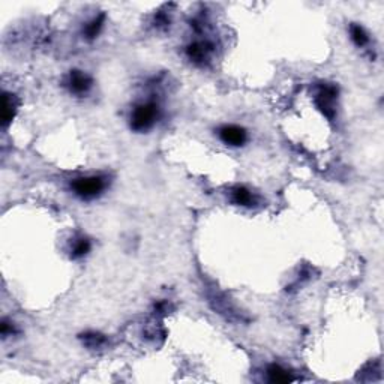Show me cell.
<instances>
[{"label":"cell","mask_w":384,"mask_h":384,"mask_svg":"<svg viewBox=\"0 0 384 384\" xmlns=\"http://www.w3.org/2000/svg\"><path fill=\"white\" fill-rule=\"evenodd\" d=\"M233 201L236 204H242V206H251L255 203V197L252 195V192L246 189L245 186H237L233 189Z\"/></svg>","instance_id":"obj_5"},{"label":"cell","mask_w":384,"mask_h":384,"mask_svg":"<svg viewBox=\"0 0 384 384\" xmlns=\"http://www.w3.org/2000/svg\"><path fill=\"white\" fill-rule=\"evenodd\" d=\"M269 375H270V380L276 381V383H287V381L293 380L285 369H282L281 366H276V365L269 368Z\"/></svg>","instance_id":"obj_6"},{"label":"cell","mask_w":384,"mask_h":384,"mask_svg":"<svg viewBox=\"0 0 384 384\" xmlns=\"http://www.w3.org/2000/svg\"><path fill=\"white\" fill-rule=\"evenodd\" d=\"M105 188V182L102 177L92 176V177H83V179H77L72 183V189L75 191L77 195H80L84 200H90L95 198L96 195H99Z\"/></svg>","instance_id":"obj_2"},{"label":"cell","mask_w":384,"mask_h":384,"mask_svg":"<svg viewBox=\"0 0 384 384\" xmlns=\"http://www.w3.org/2000/svg\"><path fill=\"white\" fill-rule=\"evenodd\" d=\"M101 20H95V21H92L89 26H87V35H89V38H93L98 35V32H99V29H101Z\"/></svg>","instance_id":"obj_10"},{"label":"cell","mask_w":384,"mask_h":384,"mask_svg":"<svg viewBox=\"0 0 384 384\" xmlns=\"http://www.w3.org/2000/svg\"><path fill=\"white\" fill-rule=\"evenodd\" d=\"M68 84H69L72 92H75V93H86L90 89L92 81H90V78L86 74H83L80 71H74L69 75V83Z\"/></svg>","instance_id":"obj_4"},{"label":"cell","mask_w":384,"mask_h":384,"mask_svg":"<svg viewBox=\"0 0 384 384\" xmlns=\"http://www.w3.org/2000/svg\"><path fill=\"white\" fill-rule=\"evenodd\" d=\"M86 342H87V345H90V347H101L104 342H105V338L102 336V335H99V333H89V335H86Z\"/></svg>","instance_id":"obj_9"},{"label":"cell","mask_w":384,"mask_h":384,"mask_svg":"<svg viewBox=\"0 0 384 384\" xmlns=\"http://www.w3.org/2000/svg\"><path fill=\"white\" fill-rule=\"evenodd\" d=\"M351 39L354 41L356 45L363 47L368 44V35L365 33V30L360 26H351Z\"/></svg>","instance_id":"obj_7"},{"label":"cell","mask_w":384,"mask_h":384,"mask_svg":"<svg viewBox=\"0 0 384 384\" xmlns=\"http://www.w3.org/2000/svg\"><path fill=\"white\" fill-rule=\"evenodd\" d=\"M219 137L225 144H231V146H242L246 141V132L245 129L230 125V126H224L219 129Z\"/></svg>","instance_id":"obj_3"},{"label":"cell","mask_w":384,"mask_h":384,"mask_svg":"<svg viewBox=\"0 0 384 384\" xmlns=\"http://www.w3.org/2000/svg\"><path fill=\"white\" fill-rule=\"evenodd\" d=\"M158 117V107L153 102H147L138 105L132 113V128L135 131H146L149 129Z\"/></svg>","instance_id":"obj_1"},{"label":"cell","mask_w":384,"mask_h":384,"mask_svg":"<svg viewBox=\"0 0 384 384\" xmlns=\"http://www.w3.org/2000/svg\"><path fill=\"white\" fill-rule=\"evenodd\" d=\"M89 249H90V243L86 239H80L75 243L74 249H72V255L74 257H83L86 252H89Z\"/></svg>","instance_id":"obj_8"}]
</instances>
